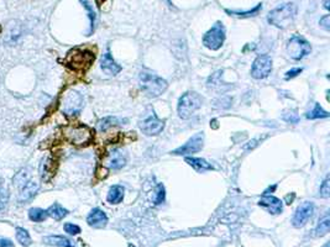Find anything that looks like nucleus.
<instances>
[{"label":"nucleus","instance_id":"obj_1","mask_svg":"<svg viewBox=\"0 0 330 247\" xmlns=\"http://www.w3.org/2000/svg\"><path fill=\"white\" fill-rule=\"evenodd\" d=\"M297 15V7L295 3H286L271 10L267 16V21L278 29H287L293 24Z\"/></svg>","mask_w":330,"mask_h":247},{"label":"nucleus","instance_id":"obj_2","mask_svg":"<svg viewBox=\"0 0 330 247\" xmlns=\"http://www.w3.org/2000/svg\"><path fill=\"white\" fill-rule=\"evenodd\" d=\"M30 173L31 172L29 169L23 168L15 174V177L13 179L14 187L18 189L19 201L21 203H25L34 198L38 190V184L34 182V180L30 179V176H31Z\"/></svg>","mask_w":330,"mask_h":247},{"label":"nucleus","instance_id":"obj_3","mask_svg":"<svg viewBox=\"0 0 330 247\" xmlns=\"http://www.w3.org/2000/svg\"><path fill=\"white\" fill-rule=\"evenodd\" d=\"M138 84H140L141 89L152 98L160 96L161 94L165 93L168 87L167 82L165 79L148 71L141 72L140 76H138Z\"/></svg>","mask_w":330,"mask_h":247},{"label":"nucleus","instance_id":"obj_4","mask_svg":"<svg viewBox=\"0 0 330 247\" xmlns=\"http://www.w3.org/2000/svg\"><path fill=\"white\" fill-rule=\"evenodd\" d=\"M202 104H203V99L196 91H187L185 94L179 98L178 107H177V112H178V115L181 119H187L192 118L194 113L198 109H201Z\"/></svg>","mask_w":330,"mask_h":247},{"label":"nucleus","instance_id":"obj_5","mask_svg":"<svg viewBox=\"0 0 330 247\" xmlns=\"http://www.w3.org/2000/svg\"><path fill=\"white\" fill-rule=\"evenodd\" d=\"M63 135H65L66 140L71 142L72 145L83 146L88 145L93 138V132L88 126L85 125H71V126L65 127L63 130Z\"/></svg>","mask_w":330,"mask_h":247},{"label":"nucleus","instance_id":"obj_6","mask_svg":"<svg viewBox=\"0 0 330 247\" xmlns=\"http://www.w3.org/2000/svg\"><path fill=\"white\" fill-rule=\"evenodd\" d=\"M94 58H96V56L89 50L74 48L68 54L67 58H66V62H67V66H69L71 68L76 69V71L84 72L90 67L91 63L94 62Z\"/></svg>","mask_w":330,"mask_h":247},{"label":"nucleus","instance_id":"obj_7","mask_svg":"<svg viewBox=\"0 0 330 247\" xmlns=\"http://www.w3.org/2000/svg\"><path fill=\"white\" fill-rule=\"evenodd\" d=\"M287 54L292 60L301 61L304 57H307L308 55L312 51L309 42L304 37L299 35H293L290 40L287 41Z\"/></svg>","mask_w":330,"mask_h":247},{"label":"nucleus","instance_id":"obj_8","mask_svg":"<svg viewBox=\"0 0 330 247\" xmlns=\"http://www.w3.org/2000/svg\"><path fill=\"white\" fill-rule=\"evenodd\" d=\"M224 41H225V27L223 23L216 21L212 29L204 35L203 45L212 51H218L224 45Z\"/></svg>","mask_w":330,"mask_h":247},{"label":"nucleus","instance_id":"obj_9","mask_svg":"<svg viewBox=\"0 0 330 247\" xmlns=\"http://www.w3.org/2000/svg\"><path fill=\"white\" fill-rule=\"evenodd\" d=\"M83 105V96L78 91L69 90L62 98V113L67 116L77 115L80 113Z\"/></svg>","mask_w":330,"mask_h":247},{"label":"nucleus","instance_id":"obj_10","mask_svg":"<svg viewBox=\"0 0 330 247\" xmlns=\"http://www.w3.org/2000/svg\"><path fill=\"white\" fill-rule=\"evenodd\" d=\"M272 71V58L268 55H260L252 63L251 76L255 79H265Z\"/></svg>","mask_w":330,"mask_h":247},{"label":"nucleus","instance_id":"obj_11","mask_svg":"<svg viewBox=\"0 0 330 247\" xmlns=\"http://www.w3.org/2000/svg\"><path fill=\"white\" fill-rule=\"evenodd\" d=\"M203 142H204V134L203 132H198L191 137L184 145L176 149L174 151H172V154L177 155V156H185V155H192L196 154V152L201 151L203 149Z\"/></svg>","mask_w":330,"mask_h":247},{"label":"nucleus","instance_id":"obj_12","mask_svg":"<svg viewBox=\"0 0 330 247\" xmlns=\"http://www.w3.org/2000/svg\"><path fill=\"white\" fill-rule=\"evenodd\" d=\"M313 213H314V205L310 202H304L297 208L295 215L292 219V225L295 227H302L308 223L310 218H312Z\"/></svg>","mask_w":330,"mask_h":247},{"label":"nucleus","instance_id":"obj_13","mask_svg":"<svg viewBox=\"0 0 330 247\" xmlns=\"http://www.w3.org/2000/svg\"><path fill=\"white\" fill-rule=\"evenodd\" d=\"M165 127V121L160 120L154 113L149 115L148 118L144 119L140 123L141 131L148 136H156L159 135Z\"/></svg>","mask_w":330,"mask_h":247},{"label":"nucleus","instance_id":"obj_14","mask_svg":"<svg viewBox=\"0 0 330 247\" xmlns=\"http://www.w3.org/2000/svg\"><path fill=\"white\" fill-rule=\"evenodd\" d=\"M259 205L265 210H267L270 214H273V215H278V214H281L282 210H284V204H282V202L279 201L278 198L272 195L263 196V198L260 199Z\"/></svg>","mask_w":330,"mask_h":247},{"label":"nucleus","instance_id":"obj_15","mask_svg":"<svg viewBox=\"0 0 330 247\" xmlns=\"http://www.w3.org/2000/svg\"><path fill=\"white\" fill-rule=\"evenodd\" d=\"M87 223L91 227H96V229H102V227L107 226L108 216L102 209L96 208V209L91 210V212L89 213V215H88Z\"/></svg>","mask_w":330,"mask_h":247},{"label":"nucleus","instance_id":"obj_16","mask_svg":"<svg viewBox=\"0 0 330 247\" xmlns=\"http://www.w3.org/2000/svg\"><path fill=\"white\" fill-rule=\"evenodd\" d=\"M101 68L103 69V72H105L109 76H115V74H118L121 71V67L113 60L112 55L109 52L103 55L101 60Z\"/></svg>","mask_w":330,"mask_h":247},{"label":"nucleus","instance_id":"obj_17","mask_svg":"<svg viewBox=\"0 0 330 247\" xmlns=\"http://www.w3.org/2000/svg\"><path fill=\"white\" fill-rule=\"evenodd\" d=\"M126 154L121 150H114L108 158V166L112 169H120L126 165Z\"/></svg>","mask_w":330,"mask_h":247},{"label":"nucleus","instance_id":"obj_18","mask_svg":"<svg viewBox=\"0 0 330 247\" xmlns=\"http://www.w3.org/2000/svg\"><path fill=\"white\" fill-rule=\"evenodd\" d=\"M185 162H187L191 167H193L194 169H196L197 172H199V173H203V172H205V171H210V169H213L212 165H210V163H208L207 161L203 160V158L187 157L185 158Z\"/></svg>","mask_w":330,"mask_h":247},{"label":"nucleus","instance_id":"obj_19","mask_svg":"<svg viewBox=\"0 0 330 247\" xmlns=\"http://www.w3.org/2000/svg\"><path fill=\"white\" fill-rule=\"evenodd\" d=\"M124 191H125V189L123 188V185H113L108 191L107 201L110 204H119V203L123 202Z\"/></svg>","mask_w":330,"mask_h":247},{"label":"nucleus","instance_id":"obj_20","mask_svg":"<svg viewBox=\"0 0 330 247\" xmlns=\"http://www.w3.org/2000/svg\"><path fill=\"white\" fill-rule=\"evenodd\" d=\"M43 242L47 243V245H54V246H60V247H73V242L65 236H46L43 237Z\"/></svg>","mask_w":330,"mask_h":247},{"label":"nucleus","instance_id":"obj_21","mask_svg":"<svg viewBox=\"0 0 330 247\" xmlns=\"http://www.w3.org/2000/svg\"><path fill=\"white\" fill-rule=\"evenodd\" d=\"M55 172V167H54V161L51 160L50 157L43 158L42 162L40 165V176L42 180H49L52 177Z\"/></svg>","mask_w":330,"mask_h":247},{"label":"nucleus","instance_id":"obj_22","mask_svg":"<svg viewBox=\"0 0 330 247\" xmlns=\"http://www.w3.org/2000/svg\"><path fill=\"white\" fill-rule=\"evenodd\" d=\"M67 214L68 210L65 209V208L58 204V203L52 204L51 207L49 208V210H47V215H50L52 219H55V220H62L65 216H67Z\"/></svg>","mask_w":330,"mask_h":247},{"label":"nucleus","instance_id":"obj_23","mask_svg":"<svg viewBox=\"0 0 330 247\" xmlns=\"http://www.w3.org/2000/svg\"><path fill=\"white\" fill-rule=\"evenodd\" d=\"M123 121L124 120L116 118V116H107V118L98 121V130L99 131H107L108 129L115 126V125H119L120 123H123Z\"/></svg>","mask_w":330,"mask_h":247},{"label":"nucleus","instance_id":"obj_24","mask_svg":"<svg viewBox=\"0 0 330 247\" xmlns=\"http://www.w3.org/2000/svg\"><path fill=\"white\" fill-rule=\"evenodd\" d=\"M80 3H82V5L84 7V9L87 10L88 13V18H89V34L94 31V29H96V21H97V15H96V12H94L93 7H91L90 2L89 0H79Z\"/></svg>","mask_w":330,"mask_h":247},{"label":"nucleus","instance_id":"obj_25","mask_svg":"<svg viewBox=\"0 0 330 247\" xmlns=\"http://www.w3.org/2000/svg\"><path fill=\"white\" fill-rule=\"evenodd\" d=\"M329 229H330V218L328 214H326L324 218H321L320 220H319L317 227H315V236L320 237V236L326 235L329 232Z\"/></svg>","mask_w":330,"mask_h":247},{"label":"nucleus","instance_id":"obj_26","mask_svg":"<svg viewBox=\"0 0 330 247\" xmlns=\"http://www.w3.org/2000/svg\"><path fill=\"white\" fill-rule=\"evenodd\" d=\"M47 212L43 209H40V208H31L29 210V218L30 220L34 221V223H41V221H45L47 218Z\"/></svg>","mask_w":330,"mask_h":247},{"label":"nucleus","instance_id":"obj_27","mask_svg":"<svg viewBox=\"0 0 330 247\" xmlns=\"http://www.w3.org/2000/svg\"><path fill=\"white\" fill-rule=\"evenodd\" d=\"M306 118L312 119V120H314V119H325V118H329V113L325 112V110H324L319 104H315L314 109H313L312 112L307 113Z\"/></svg>","mask_w":330,"mask_h":247},{"label":"nucleus","instance_id":"obj_28","mask_svg":"<svg viewBox=\"0 0 330 247\" xmlns=\"http://www.w3.org/2000/svg\"><path fill=\"white\" fill-rule=\"evenodd\" d=\"M16 238H18V241L23 246L31 245V237H30V234L26 231V230L23 229V227H18V229H16Z\"/></svg>","mask_w":330,"mask_h":247},{"label":"nucleus","instance_id":"obj_29","mask_svg":"<svg viewBox=\"0 0 330 247\" xmlns=\"http://www.w3.org/2000/svg\"><path fill=\"white\" fill-rule=\"evenodd\" d=\"M262 4H257L254 9L248 10V12H231V10H226V13L230 14V15L239 16V18H249V16H254L259 14L260 10H261Z\"/></svg>","mask_w":330,"mask_h":247},{"label":"nucleus","instance_id":"obj_30","mask_svg":"<svg viewBox=\"0 0 330 247\" xmlns=\"http://www.w3.org/2000/svg\"><path fill=\"white\" fill-rule=\"evenodd\" d=\"M319 196H321V198H329V196H330V179H329V177H326V178L324 179V182L321 183L320 189H319Z\"/></svg>","mask_w":330,"mask_h":247},{"label":"nucleus","instance_id":"obj_31","mask_svg":"<svg viewBox=\"0 0 330 247\" xmlns=\"http://www.w3.org/2000/svg\"><path fill=\"white\" fill-rule=\"evenodd\" d=\"M284 120L291 124H297L299 121V115L296 110H287L284 114Z\"/></svg>","mask_w":330,"mask_h":247},{"label":"nucleus","instance_id":"obj_32","mask_svg":"<svg viewBox=\"0 0 330 247\" xmlns=\"http://www.w3.org/2000/svg\"><path fill=\"white\" fill-rule=\"evenodd\" d=\"M165 196H166V193H165V187H163L162 184H159L157 185V189H156V196H155V204L156 205H160L162 204L163 202H165Z\"/></svg>","mask_w":330,"mask_h":247},{"label":"nucleus","instance_id":"obj_33","mask_svg":"<svg viewBox=\"0 0 330 247\" xmlns=\"http://www.w3.org/2000/svg\"><path fill=\"white\" fill-rule=\"evenodd\" d=\"M65 231L69 235H78L80 232V227L77 226L74 224H66L65 225Z\"/></svg>","mask_w":330,"mask_h":247},{"label":"nucleus","instance_id":"obj_34","mask_svg":"<svg viewBox=\"0 0 330 247\" xmlns=\"http://www.w3.org/2000/svg\"><path fill=\"white\" fill-rule=\"evenodd\" d=\"M302 71H303V69H302V68H293V69H291V71H288L287 73H286L285 79L288 80V79H291V78H295V77H297V76H298V74L302 73Z\"/></svg>","mask_w":330,"mask_h":247},{"label":"nucleus","instance_id":"obj_35","mask_svg":"<svg viewBox=\"0 0 330 247\" xmlns=\"http://www.w3.org/2000/svg\"><path fill=\"white\" fill-rule=\"evenodd\" d=\"M319 24H320V26L323 27L325 31H329V30H330V16L329 15H324L323 18L320 19V21H319Z\"/></svg>","mask_w":330,"mask_h":247},{"label":"nucleus","instance_id":"obj_36","mask_svg":"<svg viewBox=\"0 0 330 247\" xmlns=\"http://www.w3.org/2000/svg\"><path fill=\"white\" fill-rule=\"evenodd\" d=\"M0 247H14V243L8 238L0 237Z\"/></svg>","mask_w":330,"mask_h":247},{"label":"nucleus","instance_id":"obj_37","mask_svg":"<svg viewBox=\"0 0 330 247\" xmlns=\"http://www.w3.org/2000/svg\"><path fill=\"white\" fill-rule=\"evenodd\" d=\"M293 199H295V194H292V196H291V195L286 196V202H287V204H291Z\"/></svg>","mask_w":330,"mask_h":247},{"label":"nucleus","instance_id":"obj_38","mask_svg":"<svg viewBox=\"0 0 330 247\" xmlns=\"http://www.w3.org/2000/svg\"><path fill=\"white\" fill-rule=\"evenodd\" d=\"M324 4H325V9H329V2H328V0H326V2L325 3H324Z\"/></svg>","mask_w":330,"mask_h":247},{"label":"nucleus","instance_id":"obj_39","mask_svg":"<svg viewBox=\"0 0 330 247\" xmlns=\"http://www.w3.org/2000/svg\"><path fill=\"white\" fill-rule=\"evenodd\" d=\"M323 247H330V243H329V242H326V243H325V245H324Z\"/></svg>","mask_w":330,"mask_h":247}]
</instances>
